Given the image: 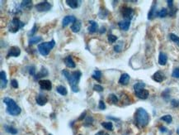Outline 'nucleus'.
I'll return each mask as SVG.
<instances>
[{"label":"nucleus","instance_id":"1","mask_svg":"<svg viewBox=\"0 0 179 135\" xmlns=\"http://www.w3.org/2000/svg\"><path fill=\"white\" fill-rule=\"evenodd\" d=\"M62 74L64 75V76H65L69 84L71 87L72 91L74 93H77L79 91V83L80 78L82 76V73L79 71H75L73 72H69L67 70H63L62 71Z\"/></svg>","mask_w":179,"mask_h":135},{"label":"nucleus","instance_id":"2","mask_svg":"<svg viewBox=\"0 0 179 135\" xmlns=\"http://www.w3.org/2000/svg\"><path fill=\"white\" fill-rule=\"evenodd\" d=\"M149 116L145 109L143 108L138 109L135 113L136 124L140 128H144L149 123Z\"/></svg>","mask_w":179,"mask_h":135},{"label":"nucleus","instance_id":"3","mask_svg":"<svg viewBox=\"0 0 179 135\" xmlns=\"http://www.w3.org/2000/svg\"><path fill=\"white\" fill-rule=\"evenodd\" d=\"M3 103L7 105V114L13 115V116H17V115H20L22 109L13 99L6 97L3 99Z\"/></svg>","mask_w":179,"mask_h":135},{"label":"nucleus","instance_id":"4","mask_svg":"<svg viewBox=\"0 0 179 135\" xmlns=\"http://www.w3.org/2000/svg\"><path fill=\"white\" fill-rule=\"evenodd\" d=\"M55 45V40H51L50 41H46V42H43L38 45V51L40 54L44 56H48L50 52L52 50Z\"/></svg>","mask_w":179,"mask_h":135},{"label":"nucleus","instance_id":"5","mask_svg":"<svg viewBox=\"0 0 179 135\" xmlns=\"http://www.w3.org/2000/svg\"><path fill=\"white\" fill-rule=\"evenodd\" d=\"M24 26H25V23L23 22H22L20 19H18L17 18H14L8 25V30L10 33H15L18 32L21 28H22Z\"/></svg>","mask_w":179,"mask_h":135},{"label":"nucleus","instance_id":"6","mask_svg":"<svg viewBox=\"0 0 179 135\" xmlns=\"http://www.w3.org/2000/svg\"><path fill=\"white\" fill-rule=\"evenodd\" d=\"M36 9L38 11V12H47L49 10H50L51 8V5L49 2L47 1H44V2H41L40 3H37L36 6Z\"/></svg>","mask_w":179,"mask_h":135},{"label":"nucleus","instance_id":"7","mask_svg":"<svg viewBox=\"0 0 179 135\" xmlns=\"http://www.w3.org/2000/svg\"><path fill=\"white\" fill-rule=\"evenodd\" d=\"M133 15H134V10L131 7H126L122 8V16L125 18V20L131 21L132 19Z\"/></svg>","mask_w":179,"mask_h":135},{"label":"nucleus","instance_id":"8","mask_svg":"<svg viewBox=\"0 0 179 135\" xmlns=\"http://www.w3.org/2000/svg\"><path fill=\"white\" fill-rule=\"evenodd\" d=\"M39 85L41 90H50L52 89V83L49 80H40L39 81Z\"/></svg>","mask_w":179,"mask_h":135},{"label":"nucleus","instance_id":"9","mask_svg":"<svg viewBox=\"0 0 179 135\" xmlns=\"http://www.w3.org/2000/svg\"><path fill=\"white\" fill-rule=\"evenodd\" d=\"M21 54V49L18 47H12L8 50V52H7V57H10V56H13V57H17L19 56Z\"/></svg>","mask_w":179,"mask_h":135},{"label":"nucleus","instance_id":"10","mask_svg":"<svg viewBox=\"0 0 179 135\" xmlns=\"http://www.w3.org/2000/svg\"><path fill=\"white\" fill-rule=\"evenodd\" d=\"M135 95L141 100H146L149 94V91L145 89H141L139 90H136V91H135Z\"/></svg>","mask_w":179,"mask_h":135},{"label":"nucleus","instance_id":"11","mask_svg":"<svg viewBox=\"0 0 179 135\" xmlns=\"http://www.w3.org/2000/svg\"><path fill=\"white\" fill-rule=\"evenodd\" d=\"M77 19H76V18L74 17V16H70V15H69V16H65V18H64V19L62 21V26L64 27H67L69 23H73L74 22H76Z\"/></svg>","mask_w":179,"mask_h":135},{"label":"nucleus","instance_id":"12","mask_svg":"<svg viewBox=\"0 0 179 135\" xmlns=\"http://www.w3.org/2000/svg\"><path fill=\"white\" fill-rule=\"evenodd\" d=\"M36 101L37 104H39L40 106H43V105H45L46 104L48 100H47L46 95H42V94H39L36 98Z\"/></svg>","mask_w":179,"mask_h":135},{"label":"nucleus","instance_id":"13","mask_svg":"<svg viewBox=\"0 0 179 135\" xmlns=\"http://www.w3.org/2000/svg\"><path fill=\"white\" fill-rule=\"evenodd\" d=\"M165 79V75L162 72V71H157L153 75V80L156 82H162L164 81Z\"/></svg>","mask_w":179,"mask_h":135},{"label":"nucleus","instance_id":"14","mask_svg":"<svg viewBox=\"0 0 179 135\" xmlns=\"http://www.w3.org/2000/svg\"><path fill=\"white\" fill-rule=\"evenodd\" d=\"M0 79H1V89H4L7 86V80L6 73L4 71H1L0 72Z\"/></svg>","mask_w":179,"mask_h":135},{"label":"nucleus","instance_id":"15","mask_svg":"<svg viewBox=\"0 0 179 135\" xmlns=\"http://www.w3.org/2000/svg\"><path fill=\"white\" fill-rule=\"evenodd\" d=\"M64 61H65V64L66 65L67 67L75 68V66H76V64H75V62L73 61V58H72L71 56H66V57L65 58Z\"/></svg>","mask_w":179,"mask_h":135},{"label":"nucleus","instance_id":"16","mask_svg":"<svg viewBox=\"0 0 179 135\" xmlns=\"http://www.w3.org/2000/svg\"><path fill=\"white\" fill-rule=\"evenodd\" d=\"M88 23L90 24V27H88V32L90 33H94L98 30V24L95 21H89Z\"/></svg>","mask_w":179,"mask_h":135},{"label":"nucleus","instance_id":"17","mask_svg":"<svg viewBox=\"0 0 179 135\" xmlns=\"http://www.w3.org/2000/svg\"><path fill=\"white\" fill-rule=\"evenodd\" d=\"M118 26H119V27L121 29V30H123V31H127V30L129 29L130 26H131V21L129 20L120 21V22H119V23H118Z\"/></svg>","mask_w":179,"mask_h":135},{"label":"nucleus","instance_id":"18","mask_svg":"<svg viewBox=\"0 0 179 135\" xmlns=\"http://www.w3.org/2000/svg\"><path fill=\"white\" fill-rule=\"evenodd\" d=\"M130 75L127 74V73H124V74H122L120 75V77L119 79V83L120 85H127L128 83H129V81H130Z\"/></svg>","mask_w":179,"mask_h":135},{"label":"nucleus","instance_id":"19","mask_svg":"<svg viewBox=\"0 0 179 135\" xmlns=\"http://www.w3.org/2000/svg\"><path fill=\"white\" fill-rule=\"evenodd\" d=\"M48 74H49V72H48V71H47L46 69L42 67L40 71H39L37 74H36V75H35V79H36V80H38V79H40V78H42V77L47 76Z\"/></svg>","mask_w":179,"mask_h":135},{"label":"nucleus","instance_id":"20","mask_svg":"<svg viewBox=\"0 0 179 135\" xmlns=\"http://www.w3.org/2000/svg\"><path fill=\"white\" fill-rule=\"evenodd\" d=\"M168 61V56L164 52H160L159 56V63L161 66H164L167 64Z\"/></svg>","mask_w":179,"mask_h":135},{"label":"nucleus","instance_id":"21","mask_svg":"<svg viewBox=\"0 0 179 135\" xmlns=\"http://www.w3.org/2000/svg\"><path fill=\"white\" fill-rule=\"evenodd\" d=\"M80 29H81V22L79 20H77L72 24V26H71V30H72L73 33H77L79 32Z\"/></svg>","mask_w":179,"mask_h":135},{"label":"nucleus","instance_id":"22","mask_svg":"<svg viewBox=\"0 0 179 135\" xmlns=\"http://www.w3.org/2000/svg\"><path fill=\"white\" fill-rule=\"evenodd\" d=\"M32 6V1H29V0L22 1L21 3V7L23 9H30Z\"/></svg>","mask_w":179,"mask_h":135},{"label":"nucleus","instance_id":"23","mask_svg":"<svg viewBox=\"0 0 179 135\" xmlns=\"http://www.w3.org/2000/svg\"><path fill=\"white\" fill-rule=\"evenodd\" d=\"M56 91L61 95H66L68 94V90L64 85H58L56 87Z\"/></svg>","mask_w":179,"mask_h":135},{"label":"nucleus","instance_id":"24","mask_svg":"<svg viewBox=\"0 0 179 135\" xmlns=\"http://www.w3.org/2000/svg\"><path fill=\"white\" fill-rule=\"evenodd\" d=\"M41 40H42V37H36V36H34V37L30 38V40H29V45L32 46V45H34V44L39 43Z\"/></svg>","mask_w":179,"mask_h":135},{"label":"nucleus","instance_id":"25","mask_svg":"<svg viewBox=\"0 0 179 135\" xmlns=\"http://www.w3.org/2000/svg\"><path fill=\"white\" fill-rule=\"evenodd\" d=\"M155 11H156V4L153 3L151 8H150V10H149V14H148V19H149V20L152 19L154 17V15L156 14Z\"/></svg>","mask_w":179,"mask_h":135},{"label":"nucleus","instance_id":"26","mask_svg":"<svg viewBox=\"0 0 179 135\" xmlns=\"http://www.w3.org/2000/svg\"><path fill=\"white\" fill-rule=\"evenodd\" d=\"M66 3L72 8H77L79 7V1L77 0H66Z\"/></svg>","mask_w":179,"mask_h":135},{"label":"nucleus","instance_id":"27","mask_svg":"<svg viewBox=\"0 0 179 135\" xmlns=\"http://www.w3.org/2000/svg\"><path fill=\"white\" fill-rule=\"evenodd\" d=\"M107 15H108V12H107V10H106V8L101 7V8H100L99 14H98V16H99L100 18H101V19L106 18V17Z\"/></svg>","mask_w":179,"mask_h":135},{"label":"nucleus","instance_id":"28","mask_svg":"<svg viewBox=\"0 0 179 135\" xmlns=\"http://www.w3.org/2000/svg\"><path fill=\"white\" fill-rule=\"evenodd\" d=\"M102 126L107 130H110V131L113 130V124L112 122H103L102 123Z\"/></svg>","mask_w":179,"mask_h":135},{"label":"nucleus","instance_id":"29","mask_svg":"<svg viewBox=\"0 0 179 135\" xmlns=\"http://www.w3.org/2000/svg\"><path fill=\"white\" fill-rule=\"evenodd\" d=\"M92 77H93V79H95L96 81H101V77H102V72L100 71H98V70H96L95 71H94V73L92 75Z\"/></svg>","mask_w":179,"mask_h":135},{"label":"nucleus","instance_id":"30","mask_svg":"<svg viewBox=\"0 0 179 135\" xmlns=\"http://www.w3.org/2000/svg\"><path fill=\"white\" fill-rule=\"evenodd\" d=\"M4 128H5V130L7 131V133L11 134H17V129H15V128H13V127H11V126L5 125V126H4Z\"/></svg>","mask_w":179,"mask_h":135},{"label":"nucleus","instance_id":"31","mask_svg":"<svg viewBox=\"0 0 179 135\" xmlns=\"http://www.w3.org/2000/svg\"><path fill=\"white\" fill-rule=\"evenodd\" d=\"M145 83L139 82V83H136L134 85V90H135V91H136V90H141V89H145Z\"/></svg>","mask_w":179,"mask_h":135},{"label":"nucleus","instance_id":"32","mask_svg":"<svg viewBox=\"0 0 179 135\" xmlns=\"http://www.w3.org/2000/svg\"><path fill=\"white\" fill-rule=\"evenodd\" d=\"M117 38H118V37H117L116 36L113 35V34H109L108 37H107V40H108V42H109L110 44L114 43L117 40Z\"/></svg>","mask_w":179,"mask_h":135},{"label":"nucleus","instance_id":"33","mask_svg":"<svg viewBox=\"0 0 179 135\" xmlns=\"http://www.w3.org/2000/svg\"><path fill=\"white\" fill-rule=\"evenodd\" d=\"M157 15L159 16V18H164L168 15V10L166 8H162L160 11L157 13Z\"/></svg>","mask_w":179,"mask_h":135},{"label":"nucleus","instance_id":"34","mask_svg":"<svg viewBox=\"0 0 179 135\" xmlns=\"http://www.w3.org/2000/svg\"><path fill=\"white\" fill-rule=\"evenodd\" d=\"M169 37H170V39H171L173 42H175L177 45H178L179 46V37H178V36L175 35V34L171 33L169 35Z\"/></svg>","mask_w":179,"mask_h":135},{"label":"nucleus","instance_id":"35","mask_svg":"<svg viewBox=\"0 0 179 135\" xmlns=\"http://www.w3.org/2000/svg\"><path fill=\"white\" fill-rule=\"evenodd\" d=\"M161 120L166 122V123H170L172 121V118L171 115H164V116H163V117L161 118Z\"/></svg>","mask_w":179,"mask_h":135},{"label":"nucleus","instance_id":"36","mask_svg":"<svg viewBox=\"0 0 179 135\" xmlns=\"http://www.w3.org/2000/svg\"><path fill=\"white\" fill-rule=\"evenodd\" d=\"M36 32H37V26L35 24L33 26V27L31 29V31L27 33V35H28L29 37H34V35H35V33H36Z\"/></svg>","mask_w":179,"mask_h":135},{"label":"nucleus","instance_id":"37","mask_svg":"<svg viewBox=\"0 0 179 135\" xmlns=\"http://www.w3.org/2000/svg\"><path fill=\"white\" fill-rule=\"evenodd\" d=\"M109 100L112 103H113V104H116L118 102V98H117V96L116 95L112 94V95H109Z\"/></svg>","mask_w":179,"mask_h":135},{"label":"nucleus","instance_id":"38","mask_svg":"<svg viewBox=\"0 0 179 135\" xmlns=\"http://www.w3.org/2000/svg\"><path fill=\"white\" fill-rule=\"evenodd\" d=\"M93 118H92L91 116H88V117H87L85 123H84V125H85V126H89V125H91V124L93 123Z\"/></svg>","mask_w":179,"mask_h":135},{"label":"nucleus","instance_id":"39","mask_svg":"<svg viewBox=\"0 0 179 135\" xmlns=\"http://www.w3.org/2000/svg\"><path fill=\"white\" fill-rule=\"evenodd\" d=\"M93 90L97 92H102V91H103V87L100 85H94Z\"/></svg>","mask_w":179,"mask_h":135},{"label":"nucleus","instance_id":"40","mask_svg":"<svg viewBox=\"0 0 179 135\" xmlns=\"http://www.w3.org/2000/svg\"><path fill=\"white\" fill-rule=\"evenodd\" d=\"M172 76V77H174V78H178V79H179V68H176V69L173 70Z\"/></svg>","mask_w":179,"mask_h":135},{"label":"nucleus","instance_id":"41","mask_svg":"<svg viewBox=\"0 0 179 135\" xmlns=\"http://www.w3.org/2000/svg\"><path fill=\"white\" fill-rule=\"evenodd\" d=\"M171 104H172V107L178 108V107H179V100H176V99H173V100H171Z\"/></svg>","mask_w":179,"mask_h":135},{"label":"nucleus","instance_id":"42","mask_svg":"<svg viewBox=\"0 0 179 135\" xmlns=\"http://www.w3.org/2000/svg\"><path fill=\"white\" fill-rule=\"evenodd\" d=\"M98 109H102V110H103V109H106V104H105V103H104L103 100H100L99 101V104H98Z\"/></svg>","mask_w":179,"mask_h":135},{"label":"nucleus","instance_id":"43","mask_svg":"<svg viewBox=\"0 0 179 135\" xmlns=\"http://www.w3.org/2000/svg\"><path fill=\"white\" fill-rule=\"evenodd\" d=\"M29 74L31 75H36V67L34 66H32L29 69Z\"/></svg>","mask_w":179,"mask_h":135},{"label":"nucleus","instance_id":"44","mask_svg":"<svg viewBox=\"0 0 179 135\" xmlns=\"http://www.w3.org/2000/svg\"><path fill=\"white\" fill-rule=\"evenodd\" d=\"M11 85H12V86L15 89H17V88H18V82L17 80H12L11 81Z\"/></svg>","mask_w":179,"mask_h":135},{"label":"nucleus","instance_id":"45","mask_svg":"<svg viewBox=\"0 0 179 135\" xmlns=\"http://www.w3.org/2000/svg\"><path fill=\"white\" fill-rule=\"evenodd\" d=\"M114 49H115V51H116V52H120L121 51V44L115 46V47H114Z\"/></svg>","mask_w":179,"mask_h":135},{"label":"nucleus","instance_id":"46","mask_svg":"<svg viewBox=\"0 0 179 135\" xmlns=\"http://www.w3.org/2000/svg\"><path fill=\"white\" fill-rule=\"evenodd\" d=\"M172 3H173V1H172V0H168V6H169L170 7H172Z\"/></svg>","mask_w":179,"mask_h":135},{"label":"nucleus","instance_id":"47","mask_svg":"<svg viewBox=\"0 0 179 135\" xmlns=\"http://www.w3.org/2000/svg\"><path fill=\"white\" fill-rule=\"evenodd\" d=\"M106 134L105 132H103V131H99L98 134H96V135H106Z\"/></svg>","mask_w":179,"mask_h":135},{"label":"nucleus","instance_id":"48","mask_svg":"<svg viewBox=\"0 0 179 135\" xmlns=\"http://www.w3.org/2000/svg\"><path fill=\"white\" fill-rule=\"evenodd\" d=\"M85 115H86V112H84V113H83V114L81 115V117H80V118H79V120H82V119H83V118L85 117Z\"/></svg>","mask_w":179,"mask_h":135},{"label":"nucleus","instance_id":"49","mask_svg":"<svg viewBox=\"0 0 179 135\" xmlns=\"http://www.w3.org/2000/svg\"><path fill=\"white\" fill-rule=\"evenodd\" d=\"M101 30H102V31H100V33H105V32H106V28H105V27H102Z\"/></svg>","mask_w":179,"mask_h":135},{"label":"nucleus","instance_id":"50","mask_svg":"<svg viewBox=\"0 0 179 135\" xmlns=\"http://www.w3.org/2000/svg\"><path fill=\"white\" fill-rule=\"evenodd\" d=\"M160 130H161L162 132H167V129H166V128H164V127H161V128H160Z\"/></svg>","mask_w":179,"mask_h":135},{"label":"nucleus","instance_id":"51","mask_svg":"<svg viewBox=\"0 0 179 135\" xmlns=\"http://www.w3.org/2000/svg\"><path fill=\"white\" fill-rule=\"evenodd\" d=\"M177 133H178V134H179V128H178V130H177Z\"/></svg>","mask_w":179,"mask_h":135},{"label":"nucleus","instance_id":"52","mask_svg":"<svg viewBox=\"0 0 179 135\" xmlns=\"http://www.w3.org/2000/svg\"><path fill=\"white\" fill-rule=\"evenodd\" d=\"M106 135H109V134H106Z\"/></svg>","mask_w":179,"mask_h":135},{"label":"nucleus","instance_id":"53","mask_svg":"<svg viewBox=\"0 0 179 135\" xmlns=\"http://www.w3.org/2000/svg\"><path fill=\"white\" fill-rule=\"evenodd\" d=\"M49 135H52V134H49Z\"/></svg>","mask_w":179,"mask_h":135}]
</instances>
